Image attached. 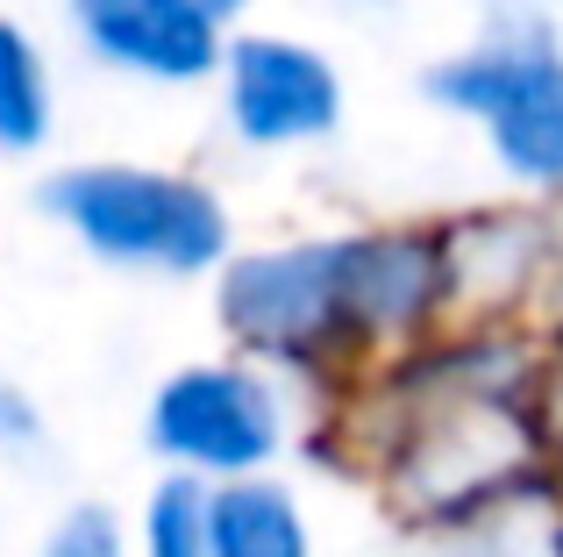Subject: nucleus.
<instances>
[{"label":"nucleus","mask_w":563,"mask_h":557,"mask_svg":"<svg viewBox=\"0 0 563 557\" xmlns=\"http://www.w3.org/2000/svg\"><path fill=\"white\" fill-rule=\"evenodd\" d=\"M36 208L79 258L129 278H214L243 243L235 208L214 179L151 157H71L36 186Z\"/></svg>","instance_id":"nucleus-4"},{"label":"nucleus","mask_w":563,"mask_h":557,"mask_svg":"<svg viewBox=\"0 0 563 557\" xmlns=\"http://www.w3.org/2000/svg\"><path fill=\"white\" fill-rule=\"evenodd\" d=\"M307 379L257 364L243 350H207L151 379L143 393V450L151 472H179L200 487L286 472L307 436Z\"/></svg>","instance_id":"nucleus-5"},{"label":"nucleus","mask_w":563,"mask_h":557,"mask_svg":"<svg viewBox=\"0 0 563 557\" xmlns=\"http://www.w3.org/2000/svg\"><path fill=\"white\" fill-rule=\"evenodd\" d=\"M192 14H200V22H214L221 36H229V29H243V22H257V8L264 0H186Z\"/></svg>","instance_id":"nucleus-15"},{"label":"nucleus","mask_w":563,"mask_h":557,"mask_svg":"<svg viewBox=\"0 0 563 557\" xmlns=\"http://www.w3.org/2000/svg\"><path fill=\"white\" fill-rule=\"evenodd\" d=\"M207 557H321L300 487L286 472L207 487Z\"/></svg>","instance_id":"nucleus-9"},{"label":"nucleus","mask_w":563,"mask_h":557,"mask_svg":"<svg viewBox=\"0 0 563 557\" xmlns=\"http://www.w3.org/2000/svg\"><path fill=\"white\" fill-rule=\"evenodd\" d=\"M57 8L79 57L114 79L186 94V86H207L221 65V29L200 22L186 0H57Z\"/></svg>","instance_id":"nucleus-8"},{"label":"nucleus","mask_w":563,"mask_h":557,"mask_svg":"<svg viewBox=\"0 0 563 557\" xmlns=\"http://www.w3.org/2000/svg\"><path fill=\"white\" fill-rule=\"evenodd\" d=\"M556 557H563V529H556Z\"/></svg>","instance_id":"nucleus-16"},{"label":"nucleus","mask_w":563,"mask_h":557,"mask_svg":"<svg viewBox=\"0 0 563 557\" xmlns=\"http://www.w3.org/2000/svg\"><path fill=\"white\" fill-rule=\"evenodd\" d=\"M57 143V65L22 14H0V157H43Z\"/></svg>","instance_id":"nucleus-10"},{"label":"nucleus","mask_w":563,"mask_h":557,"mask_svg":"<svg viewBox=\"0 0 563 557\" xmlns=\"http://www.w3.org/2000/svg\"><path fill=\"white\" fill-rule=\"evenodd\" d=\"M43 436H51V422H43V401L29 393V379H14L8 364H0V465L36 458Z\"/></svg>","instance_id":"nucleus-14"},{"label":"nucleus","mask_w":563,"mask_h":557,"mask_svg":"<svg viewBox=\"0 0 563 557\" xmlns=\"http://www.w3.org/2000/svg\"><path fill=\"white\" fill-rule=\"evenodd\" d=\"M421 100L478 129L521 200L563 208V29L542 0H493L456 51L421 65Z\"/></svg>","instance_id":"nucleus-3"},{"label":"nucleus","mask_w":563,"mask_h":557,"mask_svg":"<svg viewBox=\"0 0 563 557\" xmlns=\"http://www.w3.org/2000/svg\"><path fill=\"white\" fill-rule=\"evenodd\" d=\"M207 86H214V114L229 143L257 157L321 151L350 122V72L335 65L329 43L300 36V29H264V22L229 29Z\"/></svg>","instance_id":"nucleus-6"},{"label":"nucleus","mask_w":563,"mask_h":557,"mask_svg":"<svg viewBox=\"0 0 563 557\" xmlns=\"http://www.w3.org/2000/svg\"><path fill=\"white\" fill-rule=\"evenodd\" d=\"M36 557H129V515L100 493H79L43 522Z\"/></svg>","instance_id":"nucleus-12"},{"label":"nucleus","mask_w":563,"mask_h":557,"mask_svg":"<svg viewBox=\"0 0 563 557\" xmlns=\"http://www.w3.org/2000/svg\"><path fill=\"white\" fill-rule=\"evenodd\" d=\"M536 321L456 315L428 343L335 386V436L378 487L385 515L456 536L478 507L542 472L536 450Z\"/></svg>","instance_id":"nucleus-1"},{"label":"nucleus","mask_w":563,"mask_h":557,"mask_svg":"<svg viewBox=\"0 0 563 557\" xmlns=\"http://www.w3.org/2000/svg\"><path fill=\"white\" fill-rule=\"evenodd\" d=\"M207 286L221 350L278 364L321 393L456 321L450 237L421 215L235 243Z\"/></svg>","instance_id":"nucleus-2"},{"label":"nucleus","mask_w":563,"mask_h":557,"mask_svg":"<svg viewBox=\"0 0 563 557\" xmlns=\"http://www.w3.org/2000/svg\"><path fill=\"white\" fill-rule=\"evenodd\" d=\"M528 415H536V450L563 479V315L536 321V386H528Z\"/></svg>","instance_id":"nucleus-13"},{"label":"nucleus","mask_w":563,"mask_h":557,"mask_svg":"<svg viewBox=\"0 0 563 557\" xmlns=\"http://www.w3.org/2000/svg\"><path fill=\"white\" fill-rule=\"evenodd\" d=\"M450 272H456V315L478 321H536L550 272L563 258V215L514 200V208L450 215Z\"/></svg>","instance_id":"nucleus-7"},{"label":"nucleus","mask_w":563,"mask_h":557,"mask_svg":"<svg viewBox=\"0 0 563 557\" xmlns=\"http://www.w3.org/2000/svg\"><path fill=\"white\" fill-rule=\"evenodd\" d=\"M129 557H207V487L179 472H151L129 507Z\"/></svg>","instance_id":"nucleus-11"}]
</instances>
